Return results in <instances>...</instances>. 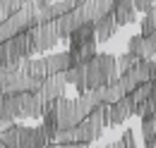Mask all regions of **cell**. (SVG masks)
I'll list each match as a JSON object with an SVG mask.
<instances>
[{
	"label": "cell",
	"instance_id": "6da1fadb",
	"mask_svg": "<svg viewBox=\"0 0 156 148\" xmlns=\"http://www.w3.org/2000/svg\"><path fill=\"white\" fill-rule=\"evenodd\" d=\"M27 34H29V41H31V53H48L60 43L58 31H55V22L39 24V26L29 29Z\"/></svg>",
	"mask_w": 156,
	"mask_h": 148
},
{
	"label": "cell",
	"instance_id": "7a4b0ae2",
	"mask_svg": "<svg viewBox=\"0 0 156 148\" xmlns=\"http://www.w3.org/2000/svg\"><path fill=\"white\" fill-rule=\"evenodd\" d=\"M5 50H7V65L10 67H20L22 60L31 57V41H29V34H17L10 41H5Z\"/></svg>",
	"mask_w": 156,
	"mask_h": 148
},
{
	"label": "cell",
	"instance_id": "3957f363",
	"mask_svg": "<svg viewBox=\"0 0 156 148\" xmlns=\"http://www.w3.org/2000/svg\"><path fill=\"white\" fill-rule=\"evenodd\" d=\"M55 112H58V129H72L75 124L82 122L75 98H65V96L55 98Z\"/></svg>",
	"mask_w": 156,
	"mask_h": 148
},
{
	"label": "cell",
	"instance_id": "277c9868",
	"mask_svg": "<svg viewBox=\"0 0 156 148\" xmlns=\"http://www.w3.org/2000/svg\"><path fill=\"white\" fill-rule=\"evenodd\" d=\"M84 22H89L87 19V12H84V7H75V10H70L67 15H62V17L55 19V31H58V38L60 41H67L70 34L82 26Z\"/></svg>",
	"mask_w": 156,
	"mask_h": 148
},
{
	"label": "cell",
	"instance_id": "5b68a950",
	"mask_svg": "<svg viewBox=\"0 0 156 148\" xmlns=\"http://www.w3.org/2000/svg\"><path fill=\"white\" fill-rule=\"evenodd\" d=\"M65 76L62 74H48L43 81H41L39 91L36 96L41 98V103H51V100H55L60 96H65Z\"/></svg>",
	"mask_w": 156,
	"mask_h": 148
},
{
	"label": "cell",
	"instance_id": "8992f818",
	"mask_svg": "<svg viewBox=\"0 0 156 148\" xmlns=\"http://www.w3.org/2000/svg\"><path fill=\"white\" fill-rule=\"evenodd\" d=\"M17 103H20V117H31V119H36V117H41V112H43L41 98L36 93H31V91L17 93Z\"/></svg>",
	"mask_w": 156,
	"mask_h": 148
},
{
	"label": "cell",
	"instance_id": "52a82bcc",
	"mask_svg": "<svg viewBox=\"0 0 156 148\" xmlns=\"http://www.w3.org/2000/svg\"><path fill=\"white\" fill-rule=\"evenodd\" d=\"M20 69L29 79H34L36 84H41L46 76H48V67H46V57H27V60H22Z\"/></svg>",
	"mask_w": 156,
	"mask_h": 148
},
{
	"label": "cell",
	"instance_id": "ba28073f",
	"mask_svg": "<svg viewBox=\"0 0 156 148\" xmlns=\"http://www.w3.org/2000/svg\"><path fill=\"white\" fill-rule=\"evenodd\" d=\"M84 84H87V91H96V89H101V86L108 84V76L101 72L96 57H94L91 62L84 65Z\"/></svg>",
	"mask_w": 156,
	"mask_h": 148
},
{
	"label": "cell",
	"instance_id": "9c48e42d",
	"mask_svg": "<svg viewBox=\"0 0 156 148\" xmlns=\"http://www.w3.org/2000/svg\"><path fill=\"white\" fill-rule=\"evenodd\" d=\"M70 50H77L87 43H96V34H94V22H84L82 26H77L72 34H70Z\"/></svg>",
	"mask_w": 156,
	"mask_h": 148
},
{
	"label": "cell",
	"instance_id": "30bf717a",
	"mask_svg": "<svg viewBox=\"0 0 156 148\" xmlns=\"http://www.w3.org/2000/svg\"><path fill=\"white\" fill-rule=\"evenodd\" d=\"M111 15L115 19L118 29L125 26V24L137 22V12H135V7H132V0H113V12Z\"/></svg>",
	"mask_w": 156,
	"mask_h": 148
},
{
	"label": "cell",
	"instance_id": "8fae6325",
	"mask_svg": "<svg viewBox=\"0 0 156 148\" xmlns=\"http://www.w3.org/2000/svg\"><path fill=\"white\" fill-rule=\"evenodd\" d=\"M118 31V24L113 15H106V17H101L94 22V34H96V43H106V41H111V38L115 36Z\"/></svg>",
	"mask_w": 156,
	"mask_h": 148
},
{
	"label": "cell",
	"instance_id": "7c38bea8",
	"mask_svg": "<svg viewBox=\"0 0 156 148\" xmlns=\"http://www.w3.org/2000/svg\"><path fill=\"white\" fill-rule=\"evenodd\" d=\"M82 7H84L89 22H96V19H101V17H106V15L113 12V0H87Z\"/></svg>",
	"mask_w": 156,
	"mask_h": 148
},
{
	"label": "cell",
	"instance_id": "4fadbf2b",
	"mask_svg": "<svg viewBox=\"0 0 156 148\" xmlns=\"http://www.w3.org/2000/svg\"><path fill=\"white\" fill-rule=\"evenodd\" d=\"M89 124H91V131H94V139H101L103 136V129L108 127V117H106V105H96L94 110L84 117Z\"/></svg>",
	"mask_w": 156,
	"mask_h": 148
},
{
	"label": "cell",
	"instance_id": "5bb4252c",
	"mask_svg": "<svg viewBox=\"0 0 156 148\" xmlns=\"http://www.w3.org/2000/svg\"><path fill=\"white\" fill-rule=\"evenodd\" d=\"M46 67H48V74H62L65 69L72 67V60H70V53H53V55H46Z\"/></svg>",
	"mask_w": 156,
	"mask_h": 148
},
{
	"label": "cell",
	"instance_id": "9a60e30c",
	"mask_svg": "<svg viewBox=\"0 0 156 148\" xmlns=\"http://www.w3.org/2000/svg\"><path fill=\"white\" fill-rule=\"evenodd\" d=\"M75 105H77V112H79V117L84 119L89 112L94 110L96 105H101L98 103V96H96V91H84V93H79L77 98H75Z\"/></svg>",
	"mask_w": 156,
	"mask_h": 148
},
{
	"label": "cell",
	"instance_id": "2e32d148",
	"mask_svg": "<svg viewBox=\"0 0 156 148\" xmlns=\"http://www.w3.org/2000/svg\"><path fill=\"white\" fill-rule=\"evenodd\" d=\"M62 76H65V84H72L77 89V93L87 91V84H84V65H75V67L65 69Z\"/></svg>",
	"mask_w": 156,
	"mask_h": 148
},
{
	"label": "cell",
	"instance_id": "e0dca14e",
	"mask_svg": "<svg viewBox=\"0 0 156 148\" xmlns=\"http://www.w3.org/2000/svg\"><path fill=\"white\" fill-rule=\"evenodd\" d=\"M96 62L101 67V72L108 76V84L118 79V67H115V55L111 53H96Z\"/></svg>",
	"mask_w": 156,
	"mask_h": 148
},
{
	"label": "cell",
	"instance_id": "ac0fdd59",
	"mask_svg": "<svg viewBox=\"0 0 156 148\" xmlns=\"http://www.w3.org/2000/svg\"><path fill=\"white\" fill-rule=\"evenodd\" d=\"M0 146L5 148H20V124L12 122L7 129L0 131Z\"/></svg>",
	"mask_w": 156,
	"mask_h": 148
},
{
	"label": "cell",
	"instance_id": "d6986e66",
	"mask_svg": "<svg viewBox=\"0 0 156 148\" xmlns=\"http://www.w3.org/2000/svg\"><path fill=\"white\" fill-rule=\"evenodd\" d=\"M130 72L135 74V79L139 84H144V81H151V60H147V57H139L135 62V67H130Z\"/></svg>",
	"mask_w": 156,
	"mask_h": 148
},
{
	"label": "cell",
	"instance_id": "ffe728a7",
	"mask_svg": "<svg viewBox=\"0 0 156 148\" xmlns=\"http://www.w3.org/2000/svg\"><path fill=\"white\" fill-rule=\"evenodd\" d=\"M142 136H144V146L156 141V112L142 117Z\"/></svg>",
	"mask_w": 156,
	"mask_h": 148
},
{
	"label": "cell",
	"instance_id": "44dd1931",
	"mask_svg": "<svg viewBox=\"0 0 156 148\" xmlns=\"http://www.w3.org/2000/svg\"><path fill=\"white\" fill-rule=\"evenodd\" d=\"M75 136H77V143H82V146H91L96 141L94 131H91V124L87 119H82L79 124H75Z\"/></svg>",
	"mask_w": 156,
	"mask_h": 148
},
{
	"label": "cell",
	"instance_id": "7402d4cb",
	"mask_svg": "<svg viewBox=\"0 0 156 148\" xmlns=\"http://www.w3.org/2000/svg\"><path fill=\"white\" fill-rule=\"evenodd\" d=\"M139 26H142V36H149V34H154V31H156V2L144 12Z\"/></svg>",
	"mask_w": 156,
	"mask_h": 148
},
{
	"label": "cell",
	"instance_id": "603a6c76",
	"mask_svg": "<svg viewBox=\"0 0 156 148\" xmlns=\"http://www.w3.org/2000/svg\"><path fill=\"white\" fill-rule=\"evenodd\" d=\"M151 91H154V81H144V84H137V89L130 96H132V100H135V105H137V103L151 98Z\"/></svg>",
	"mask_w": 156,
	"mask_h": 148
},
{
	"label": "cell",
	"instance_id": "cb8c5ba5",
	"mask_svg": "<svg viewBox=\"0 0 156 148\" xmlns=\"http://www.w3.org/2000/svg\"><path fill=\"white\" fill-rule=\"evenodd\" d=\"M154 55H156V36H154V34L142 36V57L154 60Z\"/></svg>",
	"mask_w": 156,
	"mask_h": 148
},
{
	"label": "cell",
	"instance_id": "d4e9b609",
	"mask_svg": "<svg viewBox=\"0 0 156 148\" xmlns=\"http://www.w3.org/2000/svg\"><path fill=\"white\" fill-rule=\"evenodd\" d=\"M55 146H65V143H77V136H75V127L72 129H58L55 131V139H53Z\"/></svg>",
	"mask_w": 156,
	"mask_h": 148
},
{
	"label": "cell",
	"instance_id": "484cf974",
	"mask_svg": "<svg viewBox=\"0 0 156 148\" xmlns=\"http://www.w3.org/2000/svg\"><path fill=\"white\" fill-rule=\"evenodd\" d=\"M139 60L137 55H132V53H125V55H118L115 57V67H118V74L127 72L130 67H135V62Z\"/></svg>",
	"mask_w": 156,
	"mask_h": 148
},
{
	"label": "cell",
	"instance_id": "4316f807",
	"mask_svg": "<svg viewBox=\"0 0 156 148\" xmlns=\"http://www.w3.org/2000/svg\"><path fill=\"white\" fill-rule=\"evenodd\" d=\"M118 81H120V86H122V91H125V93H132L137 89V84H139V81L135 79V74L130 72V69H127V72H122V74H118Z\"/></svg>",
	"mask_w": 156,
	"mask_h": 148
},
{
	"label": "cell",
	"instance_id": "83f0119b",
	"mask_svg": "<svg viewBox=\"0 0 156 148\" xmlns=\"http://www.w3.org/2000/svg\"><path fill=\"white\" fill-rule=\"evenodd\" d=\"M127 53H132V55L142 57V34L130 36V41H127Z\"/></svg>",
	"mask_w": 156,
	"mask_h": 148
},
{
	"label": "cell",
	"instance_id": "f1b7e54d",
	"mask_svg": "<svg viewBox=\"0 0 156 148\" xmlns=\"http://www.w3.org/2000/svg\"><path fill=\"white\" fill-rule=\"evenodd\" d=\"M120 143H122V148H137V141H135V134H132V129H125V131H122Z\"/></svg>",
	"mask_w": 156,
	"mask_h": 148
},
{
	"label": "cell",
	"instance_id": "f546056e",
	"mask_svg": "<svg viewBox=\"0 0 156 148\" xmlns=\"http://www.w3.org/2000/svg\"><path fill=\"white\" fill-rule=\"evenodd\" d=\"M151 5H154V2H149V0H132V7H135V12H147Z\"/></svg>",
	"mask_w": 156,
	"mask_h": 148
},
{
	"label": "cell",
	"instance_id": "4dcf8cb0",
	"mask_svg": "<svg viewBox=\"0 0 156 148\" xmlns=\"http://www.w3.org/2000/svg\"><path fill=\"white\" fill-rule=\"evenodd\" d=\"M10 15H12V10H10V5L2 0V2H0V24H2L7 17H10Z\"/></svg>",
	"mask_w": 156,
	"mask_h": 148
},
{
	"label": "cell",
	"instance_id": "1f68e13d",
	"mask_svg": "<svg viewBox=\"0 0 156 148\" xmlns=\"http://www.w3.org/2000/svg\"><path fill=\"white\" fill-rule=\"evenodd\" d=\"M0 67H7V50H5V43H0Z\"/></svg>",
	"mask_w": 156,
	"mask_h": 148
},
{
	"label": "cell",
	"instance_id": "d6a6232c",
	"mask_svg": "<svg viewBox=\"0 0 156 148\" xmlns=\"http://www.w3.org/2000/svg\"><path fill=\"white\" fill-rule=\"evenodd\" d=\"M5 76H7V67H0V93L5 89Z\"/></svg>",
	"mask_w": 156,
	"mask_h": 148
},
{
	"label": "cell",
	"instance_id": "836d02e7",
	"mask_svg": "<svg viewBox=\"0 0 156 148\" xmlns=\"http://www.w3.org/2000/svg\"><path fill=\"white\" fill-rule=\"evenodd\" d=\"M103 148H122V143L120 141H111V143H106Z\"/></svg>",
	"mask_w": 156,
	"mask_h": 148
},
{
	"label": "cell",
	"instance_id": "e575fe53",
	"mask_svg": "<svg viewBox=\"0 0 156 148\" xmlns=\"http://www.w3.org/2000/svg\"><path fill=\"white\" fill-rule=\"evenodd\" d=\"M151 81L156 84V60H151Z\"/></svg>",
	"mask_w": 156,
	"mask_h": 148
},
{
	"label": "cell",
	"instance_id": "d590c367",
	"mask_svg": "<svg viewBox=\"0 0 156 148\" xmlns=\"http://www.w3.org/2000/svg\"><path fill=\"white\" fill-rule=\"evenodd\" d=\"M58 148H87V146H82V143H65V146H58Z\"/></svg>",
	"mask_w": 156,
	"mask_h": 148
},
{
	"label": "cell",
	"instance_id": "8d00e7d4",
	"mask_svg": "<svg viewBox=\"0 0 156 148\" xmlns=\"http://www.w3.org/2000/svg\"><path fill=\"white\" fill-rule=\"evenodd\" d=\"M72 2H75V7H82V5L87 2V0H72Z\"/></svg>",
	"mask_w": 156,
	"mask_h": 148
},
{
	"label": "cell",
	"instance_id": "74e56055",
	"mask_svg": "<svg viewBox=\"0 0 156 148\" xmlns=\"http://www.w3.org/2000/svg\"><path fill=\"white\" fill-rule=\"evenodd\" d=\"M151 100H154V105H156V84H154V91H151Z\"/></svg>",
	"mask_w": 156,
	"mask_h": 148
},
{
	"label": "cell",
	"instance_id": "f35d334b",
	"mask_svg": "<svg viewBox=\"0 0 156 148\" xmlns=\"http://www.w3.org/2000/svg\"><path fill=\"white\" fill-rule=\"evenodd\" d=\"M0 108H2V93H0Z\"/></svg>",
	"mask_w": 156,
	"mask_h": 148
},
{
	"label": "cell",
	"instance_id": "ab89813d",
	"mask_svg": "<svg viewBox=\"0 0 156 148\" xmlns=\"http://www.w3.org/2000/svg\"><path fill=\"white\" fill-rule=\"evenodd\" d=\"M149 2H156V0H149Z\"/></svg>",
	"mask_w": 156,
	"mask_h": 148
},
{
	"label": "cell",
	"instance_id": "60d3db41",
	"mask_svg": "<svg viewBox=\"0 0 156 148\" xmlns=\"http://www.w3.org/2000/svg\"><path fill=\"white\" fill-rule=\"evenodd\" d=\"M154 36H156V31H154Z\"/></svg>",
	"mask_w": 156,
	"mask_h": 148
},
{
	"label": "cell",
	"instance_id": "b9f144b4",
	"mask_svg": "<svg viewBox=\"0 0 156 148\" xmlns=\"http://www.w3.org/2000/svg\"><path fill=\"white\" fill-rule=\"evenodd\" d=\"M0 148H5V146H0Z\"/></svg>",
	"mask_w": 156,
	"mask_h": 148
},
{
	"label": "cell",
	"instance_id": "7bdbcfd3",
	"mask_svg": "<svg viewBox=\"0 0 156 148\" xmlns=\"http://www.w3.org/2000/svg\"><path fill=\"white\" fill-rule=\"evenodd\" d=\"M0 2H2V0H0Z\"/></svg>",
	"mask_w": 156,
	"mask_h": 148
}]
</instances>
